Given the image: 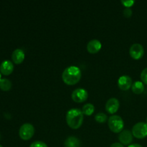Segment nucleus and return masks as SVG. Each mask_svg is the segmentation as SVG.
Listing matches in <instances>:
<instances>
[{"label": "nucleus", "mask_w": 147, "mask_h": 147, "mask_svg": "<svg viewBox=\"0 0 147 147\" xmlns=\"http://www.w3.org/2000/svg\"><path fill=\"white\" fill-rule=\"evenodd\" d=\"M62 78L64 83L68 86L76 85L81 78V70L77 66H69L63 71Z\"/></svg>", "instance_id": "f257e3e1"}, {"label": "nucleus", "mask_w": 147, "mask_h": 147, "mask_svg": "<svg viewBox=\"0 0 147 147\" xmlns=\"http://www.w3.org/2000/svg\"><path fill=\"white\" fill-rule=\"evenodd\" d=\"M66 122L71 129H79L83 122V113L82 111L79 109H70L66 114Z\"/></svg>", "instance_id": "f03ea898"}, {"label": "nucleus", "mask_w": 147, "mask_h": 147, "mask_svg": "<svg viewBox=\"0 0 147 147\" xmlns=\"http://www.w3.org/2000/svg\"><path fill=\"white\" fill-rule=\"evenodd\" d=\"M109 129L114 133H121L124 126V123L121 117L116 115L110 116L108 121Z\"/></svg>", "instance_id": "7ed1b4c3"}, {"label": "nucleus", "mask_w": 147, "mask_h": 147, "mask_svg": "<svg viewBox=\"0 0 147 147\" xmlns=\"http://www.w3.org/2000/svg\"><path fill=\"white\" fill-rule=\"evenodd\" d=\"M34 134V128L31 123H26L22 125L19 131V135L22 140L27 141L31 139Z\"/></svg>", "instance_id": "20e7f679"}, {"label": "nucleus", "mask_w": 147, "mask_h": 147, "mask_svg": "<svg viewBox=\"0 0 147 147\" xmlns=\"http://www.w3.org/2000/svg\"><path fill=\"white\" fill-rule=\"evenodd\" d=\"M132 134L137 139H144L147 136V123L139 122L133 126Z\"/></svg>", "instance_id": "39448f33"}, {"label": "nucleus", "mask_w": 147, "mask_h": 147, "mask_svg": "<svg viewBox=\"0 0 147 147\" xmlns=\"http://www.w3.org/2000/svg\"><path fill=\"white\" fill-rule=\"evenodd\" d=\"M129 54L131 57L134 60H139L142 58L144 54V49L141 44L135 43L131 46L129 49Z\"/></svg>", "instance_id": "423d86ee"}, {"label": "nucleus", "mask_w": 147, "mask_h": 147, "mask_svg": "<svg viewBox=\"0 0 147 147\" xmlns=\"http://www.w3.org/2000/svg\"><path fill=\"white\" fill-rule=\"evenodd\" d=\"M88 96L87 90L83 88H76L72 93L71 97L76 103H83L87 100Z\"/></svg>", "instance_id": "0eeeda50"}, {"label": "nucleus", "mask_w": 147, "mask_h": 147, "mask_svg": "<svg viewBox=\"0 0 147 147\" xmlns=\"http://www.w3.org/2000/svg\"><path fill=\"white\" fill-rule=\"evenodd\" d=\"M120 103L119 100L116 98H111L107 100L106 103V109L107 112L111 114H113L119 110Z\"/></svg>", "instance_id": "6e6552de"}, {"label": "nucleus", "mask_w": 147, "mask_h": 147, "mask_svg": "<svg viewBox=\"0 0 147 147\" xmlns=\"http://www.w3.org/2000/svg\"><path fill=\"white\" fill-rule=\"evenodd\" d=\"M118 86L122 90H127L132 86L131 78L128 76H122L118 80Z\"/></svg>", "instance_id": "1a4fd4ad"}, {"label": "nucleus", "mask_w": 147, "mask_h": 147, "mask_svg": "<svg viewBox=\"0 0 147 147\" xmlns=\"http://www.w3.org/2000/svg\"><path fill=\"white\" fill-rule=\"evenodd\" d=\"M119 140L123 145H129L133 141V134L129 130H123L119 136Z\"/></svg>", "instance_id": "9d476101"}, {"label": "nucleus", "mask_w": 147, "mask_h": 147, "mask_svg": "<svg viewBox=\"0 0 147 147\" xmlns=\"http://www.w3.org/2000/svg\"><path fill=\"white\" fill-rule=\"evenodd\" d=\"M101 47V42L98 40L94 39V40H91L90 41H89V42L88 43L87 50L91 54H95L100 51Z\"/></svg>", "instance_id": "9b49d317"}, {"label": "nucleus", "mask_w": 147, "mask_h": 147, "mask_svg": "<svg viewBox=\"0 0 147 147\" xmlns=\"http://www.w3.org/2000/svg\"><path fill=\"white\" fill-rule=\"evenodd\" d=\"M14 70V65L10 60H4L0 65V72L4 76H9Z\"/></svg>", "instance_id": "f8f14e48"}, {"label": "nucleus", "mask_w": 147, "mask_h": 147, "mask_svg": "<svg viewBox=\"0 0 147 147\" xmlns=\"http://www.w3.org/2000/svg\"><path fill=\"white\" fill-rule=\"evenodd\" d=\"M25 57L24 51L21 49H16L11 54V59L15 64H20L23 62Z\"/></svg>", "instance_id": "ddd939ff"}, {"label": "nucleus", "mask_w": 147, "mask_h": 147, "mask_svg": "<svg viewBox=\"0 0 147 147\" xmlns=\"http://www.w3.org/2000/svg\"><path fill=\"white\" fill-rule=\"evenodd\" d=\"M65 147H80V142L76 136H69L64 142Z\"/></svg>", "instance_id": "4468645a"}, {"label": "nucleus", "mask_w": 147, "mask_h": 147, "mask_svg": "<svg viewBox=\"0 0 147 147\" xmlns=\"http://www.w3.org/2000/svg\"><path fill=\"white\" fill-rule=\"evenodd\" d=\"M132 91L135 93V94H141L144 90V86L143 83L141 81H136L132 84L131 86Z\"/></svg>", "instance_id": "2eb2a0df"}, {"label": "nucleus", "mask_w": 147, "mask_h": 147, "mask_svg": "<svg viewBox=\"0 0 147 147\" xmlns=\"http://www.w3.org/2000/svg\"><path fill=\"white\" fill-rule=\"evenodd\" d=\"M94 111L95 107L92 103H86L83 106V109H82L83 115H86V116H90L93 114Z\"/></svg>", "instance_id": "dca6fc26"}, {"label": "nucleus", "mask_w": 147, "mask_h": 147, "mask_svg": "<svg viewBox=\"0 0 147 147\" xmlns=\"http://www.w3.org/2000/svg\"><path fill=\"white\" fill-rule=\"evenodd\" d=\"M11 88V82L7 78H1L0 80V89L4 91H8Z\"/></svg>", "instance_id": "f3484780"}, {"label": "nucleus", "mask_w": 147, "mask_h": 147, "mask_svg": "<svg viewBox=\"0 0 147 147\" xmlns=\"http://www.w3.org/2000/svg\"><path fill=\"white\" fill-rule=\"evenodd\" d=\"M107 116L103 113H98L95 116V119L98 123H104L107 121Z\"/></svg>", "instance_id": "a211bd4d"}, {"label": "nucleus", "mask_w": 147, "mask_h": 147, "mask_svg": "<svg viewBox=\"0 0 147 147\" xmlns=\"http://www.w3.org/2000/svg\"><path fill=\"white\" fill-rule=\"evenodd\" d=\"M30 147H47V145L41 141H36V142H32L30 144Z\"/></svg>", "instance_id": "6ab92c4d"}, {"label": "nucleus", "mask_w": 147, "mask_h": 147, "mask_svg": "<svg viewBox=\"0 0 147 147\" xmlns=\"http://www.w3.org/2000/svg\"><path fill=\"white\" fill-rule=\"evenodd\" d=\"M141 80H142V83L147 85V67L142 70L141 73Z\"/></svg>", "instance_id": "aec40b11"}, {"label": "nucleus", "mask_w": 147, "mask_h": 147, "mask_svg": "<svg viewBox=\"0 0 147 147\" xmlns=\"http://www.w3.org/2000/svg\"><path fill=\"white\" fill-rule=\"evenodd\" d=\"M121 2L123 4V6L126 7V8H130L134 4L135 1L134 0H126V1H124V0H121Z\"/></svg>", "instance_id": "412c9836"}, {"label": "nucleus", "mask_w": 147, "mask_h": 147, "mask_svg": "<svg viewBox=\"0 0 147 147\" xmlns=\"http://www.w3.org/2000/svg\"><path fill=\"white\" fill-rule=\"evenodd\" d=\"M123 15L126 18H129L132 15V10L130 8H126L123 10Z\"/></svg>", "instance_id": "4be33fe9"}, {"label": "nucleus", "mask_w": 147, "mask_h": 147, "mask_svg": "<svg viewBox=\"0 0 147 147\" xmlns=\"http://www.w3.org/2000/svg\"><path fill=\"white\" fill-rule=\"evenodd\" d=\"M110 147H124V146H123V145L122 144L116 142V143L112 144L111 145Z\"/></svg>", "instance_id": "5701e85b"}, {"label": "nucleus", "mask_w": 147, "mask_h": 147, "mask_svg": "<svg viewBox=\"0 0 147 147\" xmlns=\"http://www.w3.org/2000/svg\"><path fill=\"white\" fill-rule=\"evenodd\" d=\"M128 147H143V146H141L140 144H134L129 145Z\"/></svg>", "instance_id": "b1692460"}, {"label": "nucleus", "mask_w": 147, "mask_h": 147, "mask_svg": "<svg viewBox=\"0 0 147 147\" xmlns=\"http://www.w3.org/2000/svg\"><path fill=\"white\" fill-rule=\"evenodd\" d=\"M1 73H0V80H1Z\"/></svg>", "instance_id": "393cba45"}, {"label": "nucleus", "mask_w": 147, "mask_h": 147, "mask_svg": "<svg viewBox=\"0 0 147 147\" xmlns=\"http://www.w3.org/2000/svg\"><path fill=\"white\" fill-rule=\"evenodd\" d=\"M146 123H147V117H146Z\"/></svg>", "instance_id": "a878e982"}, {"label": "nucleus", "mask_w": 147, "mask_h": 147, "mask_svg": "<svg viewBox=\"0 0 147 147\" xmlns=\"http://www.w3.org/2000/svg\"><path fill=\"white\" fill-rule=\"evenodd\" d=\"M0 147H3L2 146H1V145H0Z\"/></svg>", "instance_id": "bb28decb"}, {"label": "nucleus", "mask_w": 147, "mask_h": 147, "mask_svg": "<svg viewBox=\"0 0 147 147\" xmlns=\"http://www.w3.org/2000/svg\"><path fill=\"white\" fill-rule=\"evenodd\" d=\"M0 138H1V136H0Z\"/></svg>", "instance_id": "cd10ccee"}]
</instances>
